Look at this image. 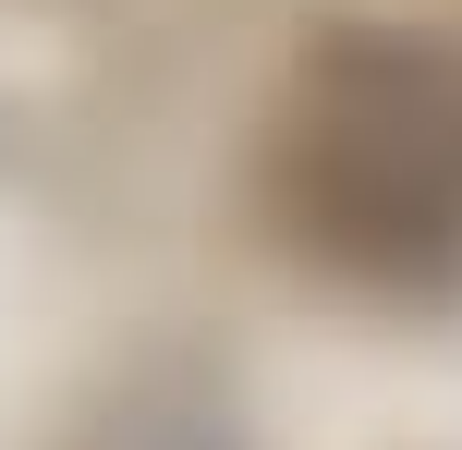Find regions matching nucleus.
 <instances>
[{
    "mask_svg": "<svg viewBox=\"0 0 462 450\" xmlns=\"http://www.w3.org/2000/svg\"><path fill=\"white\" fill-rule=\"evenodd\" d=\"M268 207L365 292L462 280V37L341 24L268 110Z\"/></svg>",
    "mask_w": 462,
    "mask_h": 450,
    "instance_id": "1",
    "label": "nucleus"
}]
</instances>
